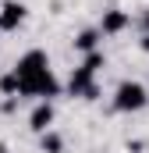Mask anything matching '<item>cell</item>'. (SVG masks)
<instances>
[{
	"label": "cell",
	"mask_w": 149,
	"mask_h": 153,
	"mask_svg": "<svg viewBox=\"0 0 149 153\" xmlns=\"http://www.w3.org/2000/svg\"><path fill=\"white\" fill-rule=\"evenodd\" d=\"M74 50H82V53L100 50V29H82V32L74 36Z\"/></svg>",
	"instance_id": "cell-8"
},
{
	"label": "cell",
	"mask_w": 149,
	"mask_h": 153,
	"mask_svg": "<svg viewBox=\"0 0 149 153\" xmlns=\"http://www.w3.org/2000/svg\"><path fill=\"white\" fill-rule=\"evenodd\" d=\"M39 146H43V153H60L64 150V139L50 128V132H43V139H39Z\"/></svg>",
	"instance_id": "cell-9"
},
{
	"label": "cell",
	"mask_w": 149,
	"mask_h": 153,
	"mask_svg": "<svg viewBox=\"0 0 149 153\" xmlns=\"http://www.w3.org/2000/svg\"><path fill=\"white\" fill-rule=\"evenodd\" d=\"M11 71L18 75V82H25V78H36V75H43V71H50V57H46V50H39V46H36V50H25Z\"/></svg>",
	"instance_id": "cell-4"
},
{
	"label": "cell",
	"mask_w": 149,
	"mask_h": 153,
	"mask_svg": "<svg viewBox=\"0 0 149 153\" xmlns=\"http://www.w3.org/2000/svg\"><path fill=\"white\" fill-rule=\"evenodd\" d=\"M0 93H4V96H18V75H14V71L0 75Z\"/></svg>",
	"instance_id": "cell-10"
},
{
	"label": "cell",
	"mask_w": 149,
	"mask_h": 153,
	"mask_svg": "<svg viewBox=\"0 0 149 153\" xmlns=\"http://www.w3.org/2000/svg\"><path fill=\"white\" fill-rule=\"evenodd\" d=\"M128 11H121V7H110V11H103V18H100V36H117V32H124L128 29Z\"/></svg>",
	"instance_id": "cell-6"
},
{
	"label": "cell",
	"mask_w": 149,
	"mask_h": 153,
	"mask_svg": "<svg viewBox=\"0 0 149 153\" xmlns=\"http://www.w3.org/2000/svg\"><path fill=\"white\" fill-rule=\"evenodd\" d=\"M142 25H146V32H149V7H146V18H142Z\"/></svg>",
	"instance_id": "cell-12"
},
{
	"label": "cell",
	"mask_w": 149,
	"mask_h": 153,
	"mask_svg": "<svg viewBox=\"0 0 149 153\" xmlns=\"http://www.w3.org/2000/svg\"><path fill=\"white\" fill-rule=\"evenodd\" d=\"M146 103H149V89L142 85V82H135V78L117 82V89H114V111L135 114V111H142Z\"/></svg>",
	"instance_id": "cell-2"
},
{
	"label": "cell",
	"mask_w": 149,
	"mask_h": 153,
	"mask_svg": "<svg viewBox=\"0 0 149 153\" xmlns=\"http://www.w3.org/2000/svg\"><path fill=\"white\" fill-rule=\"evenodd\" d=\"M142 53H149V32L142 36Z\"/></svg>",
	"instance_id": "cell-11"
},
{
	"label": "cell",
	"mask_w": 149,
	"mask_h": 153,
	"mask_svg": "<svg viewBox=\"0 0 149 153\" xmlns=\"http://www.w3.org/2000/svg\"><path fill=\"white\" fill-rule=\"evenodd\" d=\"M50 125H53V103L50 100H39L36 107H32V114H29V128L43 135V132H50Z\"/></svg>",
	"instance_id": "cell-7"
},
{
	"label": "cell",
	"mask_w": 149,
	"mask_h": 153,
	"mask_svg": "<svg viewBox=\"0 0 149 153\" xmlns=\"http://www.w3.org/2000/svg\"><path fill=\"white\" fill-rule=\"evenodd\" d=\"M18 93H21V96H32V100H53V96H60V82L53 75V68H50V71H43V75H36V78L18 82Z\"/></svg>",
	"instance_id": "cell-3"
},
{
	"label": "cell",
	"mask_w": 149,
	"mask_h": 153,
	"mask_svg": "<svg viewBox=\"0 0 149 153\" xmlns=\"http://www.w3.org/2000/svg\"><path fill=\"white\" fill-rule=\"evenodd\" d=\"M25 18H29V7H25L21 0H4V4H0V32L21 29Z\"/></svg>",
	"instance_id": "cell-5"
},
{
	"label": "cell",
	"mask_w": 149,
	"mask_h": 153,
	"mask_svg": "<svg viewBox=\"0 0 149 153\" xmlns=\"http://www.w3.org/2000/svg\"><path fill=\"white\" fill-rule=\"evenodd\" d=\"M107 64V57H103V50H92V53H85V61L78 64L68 78V93L71 96H82V100H96L100 96V85H96V75H100V68Z\"/></svg>",
	"instance_id": "cell-1"
}]
</instances>
